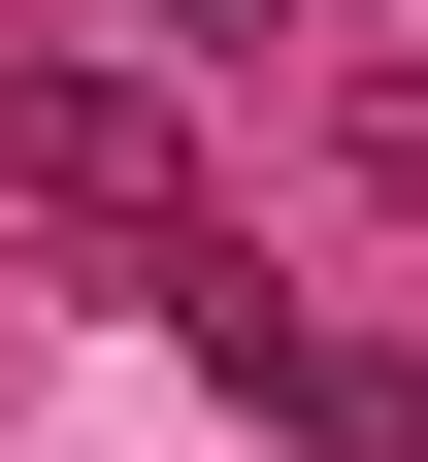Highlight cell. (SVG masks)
Here are the masks:
<instances>
[{
  "label": "cell",
  "instance_id": "1",
  "mask_svg": "<svg viewBox=\"0 0 428 462\" xmlns=\"http://www.w3.org/2000/svg\"><path fill=\"white\" fill-rule=\"evenodd\" d=\"M165 330H198V364L264 396L296 462H428V364H396V330H296L264 264H231V231H165Z\"/></svg>",
  "mask_w": 428,
  "mask_h": 462
},
{
  "label": "cell",
  "instance_id": "3",
  "mask_svg": "<svg viewBox=\"0 0 428 462\" xmlns=\"http://www.w3.org/2000/svg\"><path fill=\"white\" fill-rule=\"evenodd\" d=\"M330 165H362V199H428V67H362V99H330Z\"/></svg>",
  "mask_w": 428,
  "mask_h": 462
},
{
  "label": "cell",
  "instance_id": "4",
  "mask_svg": "<svg viewBox=\"0 0 428 462\" xmlns=\"http://www.w3.org/2000/svg\"><path fill=\"white\" fill-rule=\"evenodd\" d=\"M165 33H198V67H264V33H296V0H165Z\"/></svg>",
  "mask_w": 428,
  "mask_h": 462
},
{
  "label": "cell",
  "instance_id": "2",
  "mask_svg": "<svg viewBox=\"0 0 428 462\" xmlns=\"http://www.w3.org/2000/svg\"><path fill=\"white\" fill-rule=\"evenodd\" d=\"M0 199L99 231V264H165V231H198V165H165V99H132V67H0Z\"/></svg>",
  "mask_w": 428,
  "mask_h": 462
}]
</instances>
